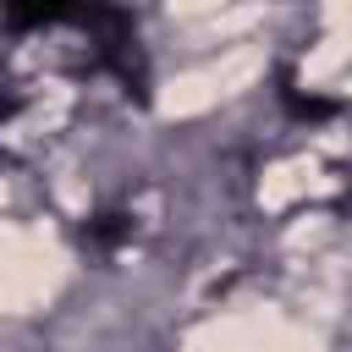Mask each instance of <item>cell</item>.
I'll return each instance as SVG.
<instances>
[{
    "label": "cell",
    "mask_w": 352,
    "mask_h": 352,
    "mask_svg": "<svg viewBox=\"0 0 352 352\" xmlns=\"http://www.w3.org/2000/svg\"><path fill=\"white\" fill-rule=\"evenodd\" d=\"M82 236H88L94 248H116V242H126V236H132V214H121V209H110V214H94Z\"/></svg>",
    "instance_id": "obj_2"
},
{
    "label": "cell",
    "mask_w": 352,
    "mask_h": 352,
    "mask_svg": "<svg viewBox=\"0 0 352 352\" xmlns=\"http://www.w3.org/2000/svg\"><path fill=\"white\" fill-rule=\"evenodd\" d=\"M280 104L297 116V121H330L341 104L336 99H319V94H297V82H292V72H280Z\"/></svg>",
    "instance_id": "obj_1"
}]
</instances>
